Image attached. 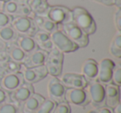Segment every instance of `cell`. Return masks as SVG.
Returning <instances> with one entry per match:
<instances>
[{
  "label": "cell",
  "mask_w": 121,
  "mask_h": 113,
  "mask_svg": "<svg viewBox=\"0 0 121 113\" xmlns=\"http://www.w3.org/2000/svg\"><path fill=\"white\" fill-rule=\"evenodd\" d=\"M97 113H113V108L109 107L107 106H103L101 107L96 108Z\"/></svg>",
  "instance_id": "obj_37"
},
{
  "label": "cell",
  "mask_w": 121,
  "mask_h": 113,
  "mask_svg": "<svg viewBox=\"0 0 121 113\" xmlns=\"http://www.w3.org/2000/svg\"><path fill=\"white\" fill-rule=\"evenodd\" d=\"M11 26L20 36L33 37L34 34L38 31V28L32 17L13 18Z\"/></svg>",
  "instance_id": "obj_5"
},
{
  "label": "cell",
  "mask_w": 121,
  "mask_h": 113,
  "mask_svg": "<svg viewBox=\"0 0 121 113\" xmlns=\"http://www.w3.org/2000/svg\"><path fill=\"white\" fill-rule=\"evenodd\" d=\"M32 37H33V39L35 40L37 46L42 43H44V42H47V41L51 40L50 33H48V32H44V31H42V30L37 31V32L34 34V36Z\"/></svg>",
  "instance_id": "obj_29"
},
{
  "label": "cell",
  "mask_w": 121,
  "mask_h": 113,
  "mask_svg": "<svg viewBox=\"0 0 121 113\" xmlns=\"http://www.w3.org/2000/svg\"><path fill=\"white\" fill-rule=\"evenodd\" d=\"M32 18H33L38 30L44 31V32H47L50 34L58 30V25L52 21H51L46 16L33 15Z\"/></svg>",
  "instance_id": "obj_20"
},
{
  "label": "cell",
  "mask_w": 121,
  "mask_h": 113,
  "mask_svg": "<svg viewBox=\"0 0 121 113\" xmlns=\"http://www.w3.org/2000/svg\"><path fill=\"white\" fill-rule=\"evenodd\" d=\"M5 48H6V44L0 40V51H5Z\"/></svg>",
  "instance_id": "obj_40"
},
{
  "label": "cell",
  "mask_w": 121,
  "mask_h": 113,
  "mask_svg": "<svg viewBox=\"0 0 121 113\" xmlns=\"http://www.w3.org/2000/svg\"><path fill=\"white\" fill-rule=\"evenodd\" d=\"M72 23L84 31L87 35H92L96 31V23L92 15L82 7H75L71 10Z\"/></svg>",
  "instance_id": "obj_1"
},
{
  "label": "cell",
  "mask_w": 121,
  "mask_h": 113,
  "mask_svg": "<svg viewBox=\"0 0 121 113\" xmlns=\"http://www.w3.org/2000/svg\"><path fill=\"white\" fill-rule=\"evenodd\" d=\"M21 65L22 64L15 63V62L12 61L9 58L8 60L0 63V76L2 77L4 74H7V73L20 72Z\"/></svg>",
  "instance_id": "obj_25"
},
{
  "label": "cell",
  "mask_w": 121,
  "mask_h": 113,
  "mask_svg": "<svg viewBox=\"0 0 121 113\" xmlns=\"http://www.w3.org/2000/svg\"><path fill=\"white\" fill-rule=\"evenodd\" d=\"M11 101L10 93L0 86V105L5 104Z\"/></svg>",
  "instance_id": "obj_33"
},
{
  "label": "cell",
  "mask_w": 121,
  "mask_h": 113,
  "mask_svg": "<svg viewBox=\"0 0 121 113\" xmlns=\"http://www.w3.org/2000/svg\"><path fill=\"white\" fill-rule=\"evenodd\" d=\"M81 75L89 82L97 80L98 63L92 58H88L83 63L81 67Z\"/></svg>",
  "instance_id": "obj_17"
},
{
  "label": "cell",
  "mask_w": 121,
  "mask_h": 113,
  "mask_svg": "<svg viewBox=\"0 0 121 113\" xmlns=\"http://www.w3.org/2000/svg\"><path fill=\"white\" fill-rule=\"evenodd\" d=\"M58 30L61 31L79 48H84L89 44V35L77 27L74 23L70 22L62 25H59Z\"/></svg>",
  "instance_id": "obj_2"
},
{
  "label": "cell",
  "mask_w": 121,
  "mask_h": 113,
  "mask_svg": "<svg viewBox=\"0 0 121 113\" xmlns=\"http://www.w3.org/2000/svg\"><path fill=\"white\" fill-rule=\"evenodd\" d=\"M46 17H47L51 21L55 23L58 26L72 22L71 10L61 5L49 6Z\"/></svg>",
  "instance_id": "obj_6"
},
{
  "label": "cell",
  "mask_w": 121,
  "mask_h": 113,
  "mask_svg": "<svg viewBox=\"0 0 121 113\" xmlns=\"http://www.w3.org/2000/svg\"><path fill=\"white\" fill-rule=\"evenodd\" d=\"M15 1H17V2H19V3H24V4H27L29 0H15Z\"/></svg>",
  "instance_id": "obj_42"
},
{
  "label": "cell",
  "mask_w": 121,
  "mask_h": 113,
  "mask_svg": "<svg viewBox=\"0 0 121 113\" xmlns=\"http://www.w3.org/2000/svg\"><path fill=\"white\" fill-rule=\"evenodd\" d=\"M5 52H7L9 59L19 64H22L27 57V54L15 42L6 44Z\"/></svg>",
  "instance_id": "obj_21"
},
{
  "label": "cell",
  "mask_w": 121,
  "mask_h": 113,
  "mask_svg": "<svg viewBox=\"0 0 121 113\" xmlns=\"http://www.w3.org/2000/svg\"><path fill=\"white\" fill-rule=\"evenodd\" d=\"M9 59V56L5 51H0V63Z\"/></svg>",
  "instance_id": "obj_38"
},
{
  "label": "cell",
  "mask_w": 121,
  "mask_h": 113,
  "mask_svg": "<svg viewBox=\"0 0 121 113\" xmlns=\"http://www.w3.org/2000/svg\"><path fill=\"white\" fill-rule=\"evenodd\" d=\"M64 53L54 47L47 54L45 67L47 73L52 77H59L62 72Z\"/></svg>",
  "instance_id": "obj_3"
},
{
  "label": "cell",
  "mask_w": 121,
  "mask_h": 113,
  "mask_svg": "<svg viewBox=\"0 0 121 113\" xmlns=\"http://www.w3.org/2000/svg\"><path fill=\"white\" fill-rule=\"evenodd\" d=\"M13 20V17L4 13V11L0 10V27H5L8 25H11Z\"/></svg>",
  "instance_id": "obj_32"
},
{
  "label": "cell",
  "mask_w": 121,
  "mask_h": 113,
  "mask_svg": "<svg viewBox=\"0 0 121 113\" xmlns=\"http://www.w3.org/2000/svg\"><path fill=\"white\" fill-rule=\"evenodd\" d=\"M109 52L115 58H121V32H117L109 46Z\"/></svg>",
  "instance_id": "obj_26"
},
{
  "label": "cell",
  "mask_w": 121,
  "mask_h": 113,
  "mask_svg": "<svg viewBox=\"0 0 121 113\" xmlns=\"http://www.w3.org/2000/svg\"><path fill=\"white\" fill-rule=\"evenodd\" d=\"M1 77H1V76H0V81H1Z\"/></svg>",
  "instance_id": "obj_46"
},
{
  "label": "cell",
  "mask_w": 121,
  "mask_h": 113,
  "mask_svg": "<svg viewBox=\"0 0 121 113\" xmlns=\"http://www.w3.org/2000/svg\"><path fill=\"white\" fill-rule=\"evenodd\" d=\"M90 102L95 108L105 106V90L104 85L97 81L89 82L86 88Z\"/></svg>",
  "instance_id": "obj_4"
},
{
  "label": "cell",
  "mask_w": 121,
  "mask_h": 113,
  "mask_svg": "<svg viewBox=\"0 0 121 113\" xmlns=\"http://www.w3.org/2000/svg\"><path fill=\"white\" fill-rule=\"evenodd\" d=\"M60 80L66 88L85 89L88 85L86 78L78 73H64L60 75Z\"/></svg>",
  "instance_id": "obj_14"
},
{
  "label": "cell",
  "mask_w": 121,
  "mask_h": 113,
  "mask_svg": "<svg viewBox=\"0 0 121 113\" xmlns=\"http://www.w3.org/2000/svg\"><path fill=\"white\" fill-rule=\"evenodd\" d=\"M39 49H42V50L45 51L47 52H49L52 49L54 48V46H53V43H52V40H49L47 42H44V43H42L40 45L37 46Z\"/></svg>",
  "instance_id": "obj_35"
},
{
  "label": "cell",
  "mask_w": 121,
  "mask_h": 113,
  "mask_svg": "<svg viewBox=\"0 0 121 113\" xmlns=\"http://www.w3.org/2000/svg\"><path fill=\"white\" fill-rule=\"evenodd\" d=\"M20 72L23 77V81L26 83L32 84L37 83L38 81L43 80L48 75L45 65L43 66L35 67V68H25L23 65H21Z\"/></svg>",
  "instance_id": "obj_9"
},
{
  "label": "cell",
  "mask_w": 121,
  "mask_h": 113,
  "mask_svg": "<svg viewBox=\"0 0 121 113\" xmlns=\"http://www.w3.org/2000/svg\"><path fill=\"white\" fill-rule=\"evenodd\" d=\"M65 101L70 105L79 107H85L90 103L86 89L66 88L65 93Z\"/></svg>",
  "instance_id": "obj_10"
},
{
  "label": "cell",
  "mask_w": 121,
  "mask_h": 113,
  "mask_svg": "<svg viewBox=\"0 0 121 113\" xmlns=\"http://www.w3.org/2000/svg\"><path fill=\"white\" fill-rule=\"evenodd\" d=\"M35 92L34 86L32 84L23 82L20 86L10 92L11 101L21 105L27 100L33 93Z\"/></svg>",
  "instance_id": "obj_15"
},
{
  "label": "cell",
  "mask_w": 121,
  "mask_h": 113,
  "mask_svg": "<svg viewBox=\"0 0 121 113\" xmlns=\"http://www.w3.org/2000/svg\"><path fill=\"white\" fill-rule=\"evenodd\" d=\"M111 83L120 86L121 85V66L120 64H116L114 68L111 78Z\"/></svg>",
  "instance_id": "obj_30"
},
{
  "label": "cell",
  "mask_w": 121,
  "mask_h": 113,
  "mask_svg": "<svg viewBox=\"0 0 121 113\" xmlns=\"http://www.w3.org/2000/svg\"><path fill=\"white\" fill-rule=\"evenodd\" d=\"M116 63L109 58H104L98 63V76L96 81L103 85L111 83L112 73Z\"/></svg>",
  "instance_id": "obj_12"
},
{
  "label": "cell",
  "mask_w": 121,
  "mask_h": 113,
  "mask_svg": "<svg viewBox=\"0 0 121 113\" xmlns=\"http://www.w3.org/2000/svg\"><path fill=\"white\" fill-rule=\"evenodd\" d=\"M7 1H9V0H0V2H7Z\"/></svg>",
  "instance_id": "obj_44"
},
{
  "label": "cell",
  "mask_w": 121,
  "mask_h": 113,
  "mask_svg": "<svg viewBox=\"0 0 121 113\" xmlns=\"http://www.w3.org/2000/svg\"><path fill=\"white\" fill-rule=\"evenodd\" d=\"M50 35L54 47L58 49L62 53L73 52L79 49V47L74 42H71L60 30L56 31Z\"/></svg>",
  "instance_id": "obj_7"
},
{
  "label": "cell",
  "mask_w": 121,
  "mask_h": 113,
  "mask_svg": "<svg viewBox=\"0 0 121 113\" xmlns=\"http://www.w3.org/2000/svg\"><path fill=\"white\" fill-rule=\"evenodd\" d=\"M66 90V87L58 77H52L47 85V94L49 99L55 101L56 104L64 101Z\"/></svg>",
  "instance_id": "obj_11"
},
{
  "label": "cell",
  "mask_w": 121,
  "mask_h": 113,
  "mask_svg": "<svg viewBox=\"0 0 121 113\" xmlns=\"http://www.w3.org/2000/svg\"><path fill=\"white\" fill-rule=\"evenodd\" d=\"M91 1L105 6H113L115 4V0H91Z\"/></svg>",
  "instance_id": "obj_36"
},
{
  "label": "cell",
  "mask_w": 121,
  "mask_h": 113,
  "mask_svg": "<svg viewBox=\"0 0 121 113\" xmlns=\"http://www.w3.org/2000/svg\"><path fill=\"white\" fill-rule=\"evenodd\" d=\"M88 113H97V111H96V110H91Z\"/></svg>",
  "instance_id": "obj_43"
},
{
  "label": "cell",
  "mask_w": 121,
  "mask_h": 113,
  "mask_svg": "<svg viewBox=\"0 0 121 113\" xmlns=\"http://www.w3.org/2000/svg\"><path fill=\"white\" fill-rule=\"evenodd\" d=\"M114 5L117 7V9H120L121 7V0H115V4Z\"/></svg>",
  "instance_id": "obj_41"
},
{
  "label": "cell",
  "mask_w": 121,
  "mask_h": 113,
  "mask_svg": "<svg viewBox=\"0 0 121 113\" xmlns=\"http://www.w3.org/2000/svg\"><path fill=\"white\" fill-rule=\"evenodd\" d=\"M53 113H71V105L68 104L65 101L57 103L55 109H54Z\"/></svg>",
  "instance_id": "obj_31"
},
{
  "label": "cell",
  "mask_w": 121,
  "mask_h": 113,
  "mask_svg": "<svg viewBox=\"0 0 121 113\" xmlns=\"http://www.w3.org/2000/svg\"><path fill=\"white\" fill-rule=\"evenodd\" d=\"M45 99L41 94L34 92L28 99L20 105L21 111L23 113H35Z\"/></svg>",
  "instance_id": "obj_19"
},
{
  "label": "cell",
  "mask_w": 121,
  "mask_h": 113,
  "mask_svg": "<svg viewBox=\"0 0 121 113\" xmlns=\"http://www.w3.org/2000/svg\"><path fill=\"white\" fill-rule=\"evenodd\" d=\"M113 113H121V103H119L113 108Z\"/></svg>",
  "instance_id": "obj_39"
},
{
  "label": "cell",
  "mask_w": 121,
  "mask_h": 113,
  "mask_svg": "<svg viewBox=\"0 0 121 113\" xmlns=\"http://www.w3.org/2000/svg\"><path fill=\"white\" fill-rule=\"evenodd\" d=\"M18 36L17 32L11 25L0 27V40L5 44L15 42Z\"/></svg>",
  "instance_id": "obj_24"
},
{
  "label": "cell",
  "mask_w": 121,
  "mask_h": 113,
  "mask_svg": "<svg viewBox=\"0 0 121 113\" xmlns=\"http://www.w3.org/2000/svg\"><path fill=\"white\" fill-rule=\"evenodd\" d=\"M105 90V106L114 108L120 103V90L119 86L109 83L104 86Z\"/></svg>",
  "instance_id": "obj_18"
},
{
  "label": "cell",
  "mask_w": 121,
  "mask_h": 113,
  "mask_svg": "<svg viewBox=\"0 0 121 113\" xmlns=\"http://www.w3.org/2000/svg\"><path fill=\"white\" fill-rule=\"evenodd\" d=\"M56 103L49 98H46L35 113H53Z\"/></svg>",
  "instance_id": "obj_27"
},
{
  "label": "cell",
  "mask_w": 121,
  "mask_h": 113,
  "mask_svg": "<svg viewBox=\"0 0 121 113\" xmlns=\"http://www.w3.org/2000/svg\"><path fill=\"white\" fill-rule=\"evenodd\" d=\"M33 15L46 16L49 9L47 0H29L27 3Z\"/></svg>",
  "instance_id": "obj_23"
},
{
  "label": "cell",
  "mask_w": 121,
  "mask_h": 113,
  "mask_svg": "<svg viewBox=\"0 0 121 113\" xmlns=\"http://www.w3.org/2000/svg\"><path fill=\"white\" fill-rule=\"evenodd\" d=\"M18 113H23V112H22V111H19V112Z\"/></svg>",
  "instance_id": "obj_45"
},
{
  "label": "cell",
  "mask_w": 121,
  "mask_h": 113,
  "mask_svg": "<svg viewBox=\"0 0 121 113\" xmlns=\"http://www.w3.org/2000/svg\"><path fill=\"white\" fill-rule=\"evenodd\" d=\"M15 43L25 52L26 54H29L34 52L38 48L37 44L36 43L35 40L32 37L30 36H20L17 37Z\"/></svg>",
  "instance_id": "obj_22"
},
{
  "label": "cell",
  "mask_w": 121,
  "mask_h": 113,
  "mask_svg": "<svg viewBox=\"0 0 121 113\" xmlns=\"http://www.w3.org/2000/svg\"><path fill=\"white\" fill-rule=\"evenodd\" d=\"M23 82V77L20 72H11L2 76L0 81V86L10 93L20 86Z\"/></svg>",
  "instance_id": "obj_13"
},
{
  "label": "cell",
  "mask_w": 121,
  "mask_h": 113,
  "mask_svg": "<svg viewBox=\"0 0 121 113\" xmlns=\"http://www.w3.org/2000/svg\"><path fill=\"white\" fill-rule=\"evenodd\" d=\"M47 54H48V52H45L42 49L37 48L34 52L27 54L22 65L27 68L43 66V65H45L46 61H47Z\"/></svg>",
  "instance_id": "obj_16"
},
{
  "label": "cell",
  "mask_w": 121,
  "mask_h": 113,
  "mask_svg": "<svg viewBox=\"0 0 121 113\" xmlns=\"http://www.w3.org/2000/svg\"><path fill=\"white\" fill-rule=\"evenodd\" d=\"M114 22L118 32H121V9H117L114 15Z\"/></svg>",
  "instance_id": "obj_34"
},
{
  "label": "cell",
  "mask_w": 121,
  "mask_h": 113,
  "mask_svg": "<svg viewBox=\"0 0 121 113\" xmlns=\"http://www.w3.org/2000/svg\"><path fill=\"white\" fill-rule=\"evenodd\" d=\"M2 11L11 17H31L32 14L28 4L19 3L15 0H9L3 3Z\"/></svg>",
  "instance_id": "obj_8"
},
{
  "label": "cell",
  "mask_w": 121,
  "mask_h": 113,
  "mask_svg": "<svg viewBox=\"0 0 121 113\" xmlns=\"http://www.w3.org/2000/svg\"><path fill=\"white\" fill-rule=\"evenodd\" d=\"M21 111L20 105L13 101L0 105V113H18Z\"/></svg>",
  "instance_id": "obj_28"
}]
</instances>
